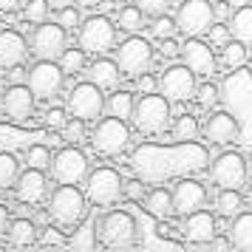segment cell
<instances>
[{
    "label": "cell",
    "instance_id": "59",
    "mask_svg": "<svg viewBox=\"0 0 252 252\" xmlns=\"http://www.w3.org/2000/svg\"><path fill=\"white\" fill-rule=\"evenodd\" d=\"M0 232H6V207H0Z\"/></svg>",
    "mask_w": 252,
    "mask_h": 252
},
{
    "label": "cell",
    "instance_id": "33",
    "mask_svg": "<svg viewBox=\"0 0 252 252\" xmlns=\"http://www.w3.org/2000/svg\"><path fill=\"white\" fill-rule=\"evenodd\" d=\"M60 71L63 74H82L85 68V51L82 48H63V54H60Z\"/></svg>",
    "mask_w": 252,
    "mask_h": 252
},
{
    "label": "cell",
    "instance_id": "10",
    "mask_svg": "<svg viewBox=\"0 0 252 252\" xmlns=\"http://www.w3.org/2000/svg\"><path fill=\"white\" fill-rule=\"evenodd\" d=\"M48 167H51V176L60 184H80L85 179V173H88V156L80 148H74V145L71 148H60Z\"/></svg>",
    "mask_w": 252,
    "mask_h": 252
},
{
    "label": "cell",
    "instance_id": "40",
    "mask_svg": "<svg viewBox=\"0 0 252 252\" xmlns=\"http://www.w3.org/2000/svg\"><path fill=\"white\" fill-rule=\"evenodd\" d=\"M23 17L29 23H46L48 20V3L46 0H29L23 9Z\"/></svg>",
    "mask_w": 252,
    "mask_h": 252
},
{
    "label": "cell",
    "instance_id": "17",
    "mask_svg": "<svg viewBox=\"0 0 252 252\" xmlns=\"http://www.w3.org/2000/svg\"><path fill=\"white\" fill-rule=\"evenodd\" d=\"M34 142H46V145H54L57 148L63 139H57L51 130H43V127H14V125H6L0 122V150H26L29 145Z\"/></svg>",
    "mask_w": 252,
    "mask_h": 252
},
{
    "label": "cell",
    "instance_id": "14",
    "mask_svg": "<svg viewBox=\"0 0 252 252\" xmlns=\"http://www.w3.org/2000/svg\"><path fill=\"white\" fill-rule=\"evenodd\" d=\"M213 23V3L207 0H184L176 14V29L184 37H198L204 34Z\"/></svg>",
    "mask_w": 252,
    "mask_h": 252
},
{
    "label": "cell",
    "instance_id": "25",
    "mask_svg": "<svg viewBox=\"0 0 252 252\" xmlns=\"http://www.w3.org/2000/svg\"><path fill=\"white\" fill-rule=\"evenodd\" d=\"M23 57H26L23 34H20V32H12V29L0 32V65H3V68H12V65H17Z\"/></svg>",
    "mask_w": 252,
    "mask_h": 252
},
{
    "label": "cell",
    "instance_id": "8",
    "mask_svg": "<svg viewBox=\"0 0 252 252\" xmlns=\"http://www.w3.org/2000/svg\"><path fill=\"white\" fill-rule=\"evenodd\" d=\"M130 213H133V221H136V238H139V247H142V250L182 252V244H179V241L164 238L159 232V218H153L148 210H142V207H130Z\"/></svg>",
    "mask_w": 252,
    "mask_h": 252
},
{
    "label": "cell",
    "instance_id": "45",
    "mask_svg": "<svg viewBox=\"0 0 252 252\" xmlns=\"http://www.w3.org/2000/svg\"><path fill=\"white\" fill-rule=\"evenodd\" d=\"M136 6L142 9V14H161L167 12V6H170V0H136Z\"/></svg>",
    "mask_w": 252,
    "mask_h": 252
},
{
    "label": "cell",
    "instance_id": "46",
    "mask_svg": "<svg viewBox=\"0 0 252 252\" xmlns=\"http://www.w3.org/2000/svg\"><path fill=\"white\" fill-rule=\"evenodd\" d=\"M207 32H210V43H213V46H224V43H229V26H216V23H210V29H207Z\"/></svg>",
    "mask_w": 252,
    "mask_h": 252
},
{
    "label": "cell",
    "instance_id": "43",
    "mask_svg": "<svg viewBox=\"0 0 252 252\" xmlns=\"http://www.w3.org/2000/svg\"><path fill=\"white\" fill-rule=\"evenodd\" d=\"M193 96L198 99V105H201L204 111H210V108H216V105H218V88H216V85H210V82H207V85H201V88L195 85Z\"/></svg>",
    "mask_w": 252,
    "mask_h": 252
},
{
    "label": "cell",
    "instance_id": "38",
    "mask_svg": "<svg viewBox=\"0 0 252 252\" xmlns=\"http://www.w3.org/2000/svg\"><path fill=\"white\" fill-rule=\"evenodd\" d=\"M216 207L224 218H232L241 210V193L238 190H221L216 198Z\"/></svg>",
    "mask_w": 252,
    "mask_h": 252
},
{
    "label": "cell",
    "instance_id": "34",
    "mask_svg": "<svg viewBox=\"0 0 252 252\" xmlns=\"http://www.w3.org/2000/svg\"><path fill=\"white\" fill-rule=\"evenodd\" d=\"M17 173H20V164L12 156V150H0V190L12 187Z\"/></svg>",
    "mask_w": 252,
    "mask_h": 252
},
{
    "label": "cell",
    "instance_id": "31",
    "mask_svg": "<svg viewBox=\"0 0 252 252\" xmlns=\"http://www.w3.org/2000/svg\"><path fill=\"white\" fill-rule=\"evenodd\" d=\"M65 244L74 247V250H94V244H96V216L85 218V224L77 229V235L65 238Z\"/></svg>",
    "mask_w": 252,
    "mask_h": 252
},
{
    "label": "cell",
    "instance_id": "21",
    "mask_svg": "<svg viewBox=\"0 0 252 252\" xmlns=\"http://www.w3.org/2000/svg\"><path fill=\"white\" fill-rule=\"evenodd\" d=\"M34 111V94L23 82H12V88L3 94V114L12 116L14 122H26Z\"/></svg>",
    "mask_w": 252,
    "mask_h": 252
},
{
    "label": "cell",
    "instance_id": "50",
    "mask_svg": "<svg viewBox=\"0 0 252 252\" xmlns=\"http://www.w3.org/2000/svg\"><path fill=\"white\" fill-rule=\"evenodd\" d=\"M43 244H54V247H63V244H65V235H63V232H60V229H54V227H46L43 229Z\"/></svg>",
    "mask_w": 252,
    "mask_h": 252
},
{
    "label": "cell",
    "instance_id": "11",
    "mask_svg": "<svg viewBox=\"0 0 252 252\" xmlns=\"http://www.w3.org/2000/svg\"><path fill=\"white\" fill-rule=\"evenodd\" d=\"M105 111V99H102V91L99 85L94 82H80L74 85L68 94V114L82 119V122H91Z\"/></svg>",
    "mask_w": 252,
    "mask_h": 252
},
{
    "label": "cell",
    "instance_id": "41",
    "mask_svg": "<svg viewBox=\"0 0 252 252\" xmlns=\"http://www.w3.org/2000/svg\"><path fill=\"white\" fill-rule=\"evenodd\" d=\"M150 32H153V37L164 40V37H173L179 29H176V20H173V17H167V14L161 12V14H156V20L150 23Z\"/></svg>",
    "mask_w": 252,
    "mask_h": 252
},
{
    "label": "cell",
    "instance_id": "16",
    "mask_svg": "<svg viewBox=\"0 0 252 252\" xmlns=\"http://www.w3.org/2000/svg\"><path fill=\"white\" fill-rule=\"evenodd\" d=\"M159 88L167 102H190L195 94V74L187 65H170L159 77Z\"/></svg>",
    "mask_w": 252,
    "mask_h": 252
},
{
    "label": "cell",
    "instance_id": "28",
    "mask_svg": "<svg viewBox=\"0 0 252 252\" xmlns=\"http://www.w3.org/2000/svg\"><path fill=\"white\" fill-rule=\"evenodd\" d=\"M145 210H148L153 218L167 221V218L173 216V195L167 193V190H161V187L150 190V193L145 195Z\"/></svg>",
    "mask_w": 252,
    "mask_h": 252
},
{
    "label": "cell",
    "instance_id": "13",
    "mask_svg": "<svg viewBox=\"0 0 252 252\" xmlns=\"http://www.w3.org/2000/svg\"><path fill=\"white\" fill-rule=\"evenodd\" d=\"M94 148L105 153V156H116V153H122L127 148V142H130V127L125 125V119H116V116H108L102 119L96 130H94Z\"/></svg>",
    "mask_w": 252,
    "mask_h": 252
},
{
    "label": "cell",
    "instance_id": "61",
    "mask_svg": "<svg viewBox=\"0 0 252 252\" xmlns=\"http://www.w3.org/2000/svg\"><path fill=\"white\" fill-rule=\"evenodd\" d=\"M250 170H252V153H250Z\"/></svg>",
    "mask_w": 252,
    "mask_h": 252
},
{
    "label": "cell",
    "instance_id": "42",
    "mask_svg": "<svg viewBox=\"0 0 252 252\" xmlns=\"http://www.w3.org/2000/svg\"><path fill=\"white\" fill-rule=\"evenodd\" d=\"M85 139V122L82 119H65V125H63V142H71V145H77Z\"/></svg>",
    "mask_w": 252,
    "mask_h": 252
},
{
    "label": "cell",
    "instance_id": "44",
    "mask_svg": "<svg viewBox=\"0 0 252 252\" xmlns=\"http://www.w3.org/2000/svg\"><path fill=\"white\" fill-rule=\"evenodd\" d=\"M60 17H57V23L63 26V29H74V26H80V12L74 9V6H63V9H57Z\"/></svg>",
    "mask_w": 252,
    "mask_h": 252
},
{
    "label": "cell",
    "instance_id": "20",
    "mask_svg": "<svg viewBox=\"0 0 252 252\" xmlns=\"http://www.w3.org/2000/svg\"><path fill=\"white\" fill-rule=\"evenodd\" d=\"M173 216H190L195 210H201L207 204V190L204 184L193 182V179H184V182L176 184V190H173Z\"/></svg>",
    "mask_w": 252,
    "mask_h": 252
},
{
    "label": "cell",
    "instance_id": "1",
    "mask_svg": "<svg viewBox=\"0 0 252 252\" xmlns=\"http://www.w3.org/2000/svg\"><path fill=\"white\" fill-rule=\"evenodd\" d=\"M210 161V150L198 145L195 139L190 142H176V145H139L130 153V167L136 173V179L148 184H161L179 179V176H190V173H201Z\"/></svg>",
    "mask_w": 252,
    "mask_h": 252
},
{
    "label": "cell",
    "instance_id": "24",
    "mask_svg": "<svg viewBox=\"0 0 252 252\" xmlns=\"http://www.w3.org/2000/svg\"><path fill=\"white\" fill-rule=\"evenodd\" d=\"M204 133H207L210 142L227 145V142H232V139H238V122H235L227 111H216L213 116H207Z\"/></svg>",
    "mask_w": 252,
    "mask_h": 252
},
{
    "label": "cell",
    "instance_id": "52",
    "mask_svg": "<svg viewBox=\"0 0 252 252\" xmlns=\"http://www.w3.org/2000/svg\"><path fill=\"white\" fill-rule=\"evenodd\" d=\"M229 14H232V6H229L227 0H218L216 6H213V20H227Z\"/></svg>",
    "mask_w": 252,
    "mask_h": 252
},
{
    "label": "cell",
    "instance_id": "26",
    "mask_svg": "<svg viewBox=\"0 0 252 252\" xmlns=\"http://www.w3.org/2000/svg\"><path fill=\"white\" fill-rule=\"evenodd\" d=\"M229 244L244 252H252V213H235L229 224Z\"/></svg>",
    "mask_w": 252,
    "mask_h": 252
},
{
    "label": "cell",
    "instance_id": "18",
    "mask_svg": "<svg viewBox=\"0 0 252 252\" xmlns=\"http://www.w3.org/2000/svg\"><path fill=\"white\" fill-rule=\"evenodd\" d=\"M65 48V29L60 23H37V32L32 37V51L40 60H57Z\"/></svg>",
    "mask_w": 252,
    "mask_h": 252
},
{
    "label": "cell",
    "instance_id": "58",
    "mask_svg": "<svg viewBox=\"0 0 252 252\" xmlns=\"http://www.w3.org/2000/svg\"><path fill=\"white\" fill-rule=\"evenodd\" d=\"M48 218H51L48 216V210H43V213H37L34 216V224H48Z\"/></svg>",
    "mask_w": 252,
    "mask_h": 252
},
{
    "label": "cell",
    "instance_id": "30",
    "mask_svg": "<svg viewBox=\"0 0 252 252\" xmlns=\"http://www.w3.org/2000/svg\"><path fill=\"white\" fill-rule=\"evenodd\" d=\"M34 221H29V218H14L12 224H9V241L17 244V247H32L37 241V232H34Z\"/></svg>",
    "mask_w": 252,
    "mask_h": 252
},
{
    "label": "cell",
    "instance_id": "29",
    "mask_svg": "<svg viewBox=\"0 0 252 252\" xmlns=\"http://www.w3.org/2000/svg\"><path fill=\"white\" fill-rule=\"evenodd\" d=\"M88 77H91L94 85L111 88V85H116V80H119V65H116L114 60H94Z\"/></svg>",
    "mask_w": 252,
    "mask_h": 252
},
{
    "label": "cell",
    "instance_id": "39",
    "mask_svg": "<svg viewBox=\"0 0 252 252\" xmlns=\"http://www.w3.org/2000/svg\"><path fill=\"white\" fill-rule=\"evenodd\" d=\"M224 65L227 68H238V65H244L247 63V46L241 43V40H229V43H224Z\"/></svg>",
    "mask_w": 252,
    "mask_h": 252
},
{
    "label": "cell",
    "instance_id": "47",
    "mask_svg": "<svg viewBox=\"0 0 252 252\" xmlns=\"http://www.w3.org/2000/svg\"><path fill=\"white\" fill-rule=\"evenodd\" d=\"M46 125H48V130H63V125H65V111L63 108H48Z\"/></svg>",
    "mask_w": 252,
    "mask_h": 252
},
{
    "label": "cell",
    "instance_id": "7",
    "mask_svg": "<svg viewBox=\"0 0 252 252\" xmlns=\"http://www.w3.org/2000/svg\"><path fill=\"white\" fill-rule=\"evenodd\" d=\"M116 65H119V74L125 77H139L150 68L153 63V48L145 37H127L122 46L116 48Z\"/></svg>",
    "mask_w": 252,
    "mask_h": 252
},
{
    "label": "cell",
    "instance_id": "4",
    "mask_svg": "<svg viewBox=\"0 0 252 252\" xmlns=\"http://www.w3.org/2000/svg\"><path fill=\"white\" fill-rule=\"evenodd\" d=\"M48 216L63 227H74L85 218V195L77 190V184H60L51 193L48 201Z\"/></svg>",
    "mask_w": 252,
    "mask_h": 252
},
{
    "label": "cell",
    "instance_id": "3",
    "mask_svg": "<svg viewBox=\"0 0 252 252\" xmlns=\"http://www.w3.org/2000/svg\"><path fill=\"white\" fill-rule=\"evenodd\" d=\"M130 119L139 133H161L170 127V102L159 94H142V99L133 102Z\"/></svg>",
    "mask_w": 252,
    "mask_h": 252
},
{
    "label": "cell",
    "instance_id": "36",
    "mask_svg": "<svg viewBox=\"0 0 252 252\" xmlns=\"http://www.w3.org/2000/svg\"><path fill=\"white\" fill-rule=\"evenodd\" d=\"M116 26L127 32V34H136L142 29V9L139 6H122L119 9V17H116Z\"/></svg>",
    "mask_w": 252,
    "mask_h": 252
},
{
    "label": "cell",
    "instance_id": "23",
    "mask_svg": "<svg viewBox=\"0 0 252 252\" xmlns=\"http://www.w3.org/2000/svg\"><path fill=\"white\" fill-rule=\"evenodd\" d=\"M184 238L190 244H210V238L216 235V218L204 213V210H195L190 216H184Z\"/></svg>",
    "mask_w": 252,
    "mask_h": 252
},
{
    "label": "cell",
    "instance_id": "57",
    "mask_svg": "<svg viewBox=\"0 0 252 252\" xmlns=\"http://www.w3.org/2000/svg\"><path fill=\"white\" fill-rule=\"evenodd\" d=\"M17 6V0H0V12H12Z\"/></svg>",
    "mask_w": 252,
    "mask_h": 252
},
{
    "label": "cell",
    "instance_id": "27",
    "mask_svg": "<svg viewBox=\"0 0 252 252\" xmlns=\"http://www.w3.org/2000/svg\"><path fill=\"white\" fill-rule=\"evenodd\" d=\"M229 34L241 40L244 46H252V6H235V14H229Z\"/></svg>",
    "mask_w": 252,
    "mask_h": 252
},
{
    "label": "cell",
    "instance_id": "54",
    "mask_svg": "<svg viewBox=\"0 0 252 252\" xmlns=\"http://www.w3.org/2000/svg\"><path fill=\"white\" fill-rule=\"evenodd\" d=\"M9 80H12V82H26V71L17 68V65H12V71H9Z\"/></svg>",
    "mask_w": 252,
    "mask_h": 252
},
{
    "label": "cell",
    "instance_id": "37",
    "mask_svg": "<svg viewBox=\"0 0 252 252\" xmlns=\"http://www.w3.org/2000/svg\"><path fill=\"white\" fill-rule=\"evenodd\" d=\"M195 136H198V122H195V116L182 114L176 122H173V139L190 142V139H195Z\"/></svg>",
    "mask_w": 252,
    "mask_h": 252
},
{
    "label": "cell",
    "instance_id": "2",
    "mask_svg": "<svg viewBox=\"0 0 252 252\" xmlns=\"http://www.w3.org/2000/svg\"><path fill=\"white\" fill-rule=\"evenodd\" d=\"M218 102L238 122V145L252 148V71L232 68L218 85Z\"/></svg>",
    "mask_w": 252,
    "mask_h": 252
},
{
    "label": "cell",
    "instance_id": "62",
    "mask_svg": "<svg viewBox=\"0 0 252 252\" xmlns=\"http://www.w3.org/2000/svg\"><path fill=\"white\" fill-rule=\"evenodd\" d=\"M250 201H252V184H250Z\"/></svg>",
    "mask_w": 252,
    "mask_h": 252
},
{
    "label": "cell",
    "instance_id": "22",
    "mask_svg": "<svg viewBox=\"0 0 252 252\" xmlns=\"http://www.w3.org/2000/svg\"><path fill=\"white\" fill-rule=\"evenodd\" d=\"M14 190H17V198L23 201V204H37L48 190V182L43 170H37V167H26L23 173H17V179H14Z\"/></svg>",
    "mask_w": 252,
    "mask_h": 252
},
{
    "label": "cell",
    "instance_id": "55",
    "mask_svg": "<svg viewBox=\"0 0 252 252\" xmlns=\"http://www.w3.org/2000/svg\"><path fill=\"white\" fill-rule=\"evenodd\" d=\"M48 9H63V6H74L77 0H46Z\"/></svg>",
    "mask_w": 252,
    "mask_h": 252
},
{
    "label": "cell",
    "instance_id": "48",
    "mask_svg": "<svg viewBox=\"0 0 252 252\" xmlns=\"http://www.w3.org/2000/svg\"><path fill=\"white\" fill-rule=\"evenodd\" d=\"M142 193H145V184H142V179L122 182V195H127L130 201H139V198H142Z\"/></svg>",
    "mask_w": 252,
    "mask_h": 252
},
{
    "label": "cell",
    "instance_id": "56",
    "mask_svg": "<svg viewBox=\"0 0 252 252\" xmlns=\"http://www.w3.org/2000/svg\"><path fill=\"white\" fill-rule=\"evenodd\" d=\"M210 244H213V250H229V241L227 238H216V235H213Z\"/></svg>",
    "mask_w": 252,
    "mask_h": 252
},
{
    "label": "cell",
    "instance_id": "51",
    "mask_svg": "<svg viewBox=\"0 0 252 252\" xmlns=\"http://www.w3.org/2000/svg\"><path fill=\"white\" fill-rule=\"evenodd\" d=\"M161 57H167V60H173L176 57V54H179V43H176V40H173V37H164V40H161Z\"/></svg>",
    "mask_w": 252,
    "mask_h": 252
},
{
    "label": "cell",
    "instance_id": "63",
    "mask_svg": "<svg viewBox=\"0 0 252 252\" xmlns=\"http://www.w3.org/2000/svg\"><path fill=\"white\" fill-rule=\"evenodd\" d=\"M247 57H250V60H252V51H247Z\"/></svg>",
    "mask_w": 252,
    "mask_h": 252
},
{
    "label": "cell",
    "instance_id": "6",
    "mask_svg": "<svg viewBox=\"0 0 252 252\" xmlns=\"http://www.w3.org/2000/svg\"><path fill=\"white\" fill-rule=\"evenodd\" d=\"M99 241L105 247H130L136 241V221L130 210H114L99 221Z\"/></svg>",
    "mask_w": 252,
    "mask_h": 252
},
{
    "label": "cell",
    "instance_id": "32",
    "mask_svg": "<svg viewBox=\"0 0 252 252\" xmlns=\"http://www.w3.org/2000/svg\"><path fill=\"white\" fill-rule=\"evenodd\" d=\"M105 108H108V116H116V119H130V114H133V94H130V91L111 94V99L105 102Z\"/></svg>",
    "mask_w": 252,
    "mask_h": 252
},
{
    "label": "cell",
    "instance_id": "60",
    "mask_svg": "<svg viewBox=\"0 0 252 252\" xmlns=\"http://www.w3.org/2000/svg\"><path fill=\"white\" fill-rule=\"evenodd\" d=\"M229 6H244V3H250V0H227Z\"/></svg>",
    "mask_w": 252,
    "mask_h": 252
},
{
    "label": "cell",
    "instance_id": "5",
    "mask_svg": "<svg viewBox=\"0 0 252 252\" xmlns=\"http://www.w3.org/2000/svg\"><path fill=\"white\" fill-rule=\"evenodd\" d=\"M116 46V26L102 17V14H94L85 23H80V48L82 51H91V54H108Z\"/></svg>",
    "mask_w": 252,
    "mask_h": 252
},
{
    "label": "cell",
    "instance_id": "53",
    "mask_svg": "<svg viewBox=\"0 0 252 252\" xmlns=\"http://www.w3.org/2000/svg\"><path fill=\"white\" fill-rule=\"evenodd\" d=\"M82 9H96V6H102L105 0H77ZM111 3H127V0H111Z\"/></svg>",
    "mask_w": 252,
    "mask_h": 252
},
{
    "label": "cell",
    "instance_id": "35",
    "mask_svg": "<svg viewBox=\"0 0 252 252\" xmlns=\"http://www.w3.org/2000/svg\"><path fill=\"white\" fill-rule=\"evenodd\" d=\"M26 164L29 167H37V170H48L51 164V150H48L46 142H34L26 148Z\"/></svg>",
    "mask_w": 252,
    "mask_h": 252
},
{
    "label": "cell",
    "instance_id": "19",
    "mask_svg": "<svg viewBox=\"0 0 252 252\" xmlns=\"http://www.w3.org/2000/svg\"><path fill=\"white\" fill-rule=\"evenodd\" d=\"M179 54H182L184 65L193 71V74L210 77V74H216V68H218L213 48L207 46V43H201L198 37H187V40H184V46L179 48Z\"/></svg>",
    "mask_w": 252,
    "mask_h": 252
},
{
    "label": "cell",
    "instance_id": "12",
    "mask_svg": "<svg viewBox=\"0 0 252 252\" xmlns=\"http://www.w3.org/2000/svg\"><path fill=\"white\" fill-rule=\"evenodd\" d=\"M210 176L221 190H241L244 182H247V161L241 159V153H235V150H224L213 161Z\"/></svg>",
    "mask_w": 252,
    "mask_h": 252
},
{
    "label": "cell",
    "instance_id": "49",
    "mask_svg": "<svg viewBox=\"0 0 252 252\" xmlns=\"http://www.w3.org/2000/svg\"><path fill=\"white\" fill-rule=\"evenodd\" d=\"M136 88H139V94H153L156 88H159V80L150 77L148 71H145V74H139L136 77Z\"/></svg>",
    "mask_w": 252,
    "mask_h": 252
},
{
    "label": "cell",
    "instance_id": "15",
    "mask_svg": "<svg viewBox=\"0 0 252 252\" xmlns=\"http://www.w3.org/2000/svg\"><path fill=\"white\" fill-rule=\"evenodd\" d=\"M63 71L54 60H40L37 65H32V71L26 74V85L32 88L37 99H51L54 94L63 88Z\"/></svg>",
    "mask_w": 252,
    "mask_h": 252
},
{
    "label": "cell",
    "instance_id": "9",
    "mask_svg": "<svg viewBox=\"0 0 252 252\" xmlns=\"http://www.w3.org/2000/svg\"><path fill=\"white\" fill-rule=\"evenodd\" d=\"M119 195H122V176H119L114 167H96V170L88 176L85 198H88V201H94L96 207L114 204Z\"/></svg>",
    "mask_w": 252,
    "mask_h": 252
}]
</instances>
